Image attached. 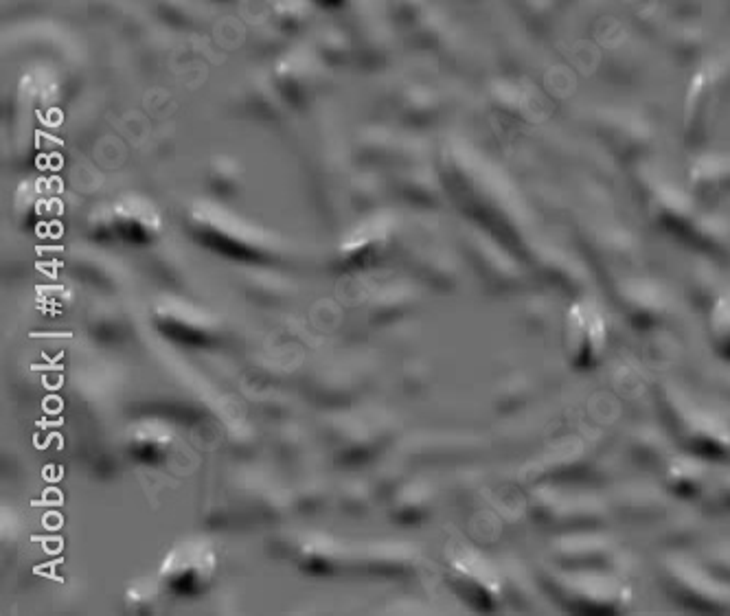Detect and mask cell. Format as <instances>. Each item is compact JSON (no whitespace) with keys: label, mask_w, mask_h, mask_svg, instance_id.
<instances>
[{"label":"cell","mask_w":730,"mask_h":616,"mask_svg":"<svg viewBox=\"0 0 730 616\" xmlns=\"http://www.w3.org/2000/svg\"><path fill=\"white\" fill-rule=\"evenodd\" d=\"M713 329H715V338L722 342V347L726 351H730V296L726 301H722L720 307L715 310Z\"/></svg>","instance_id":"6da1fadb"}]
</instances>
